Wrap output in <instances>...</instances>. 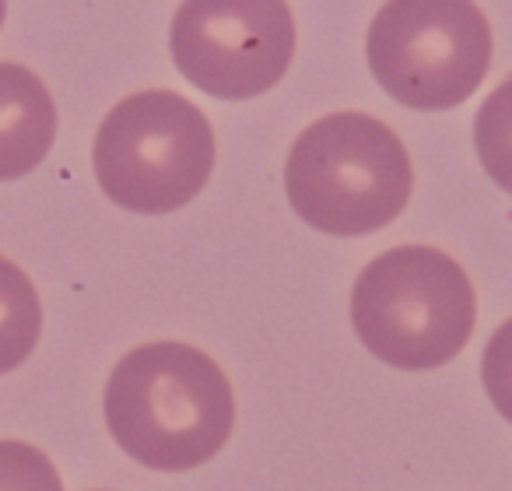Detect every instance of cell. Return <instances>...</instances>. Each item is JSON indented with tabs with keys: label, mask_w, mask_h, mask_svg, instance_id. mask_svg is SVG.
Listing matches in <instances>:
<instances>
[{
	"label": "cell",
	"mask_w": 512,
	"mask_h": 491,
	"mask_svg": "<svg viewBox=\"0 0 512 491\" xmlns=\"http://www.w3.org/2000/svg\"><path fill=\"white\" fill-rule=\"evenodd\" d=\"M102 414L116 446L165 474L204 467L235 428V393L207 351L151 341L113 365Z\"/></svg>",
	"instance_id": "obj_1"
},
{
	"label": "cell",
	"mask_w": 512,
	"mask_h": 491,
	"mask_svg": "<svg viewBox=\"0 0 512 491\" xmlns=\"http://www.w3.org/2000/svg\"><path fill=\"white\" fill-rule=\"evenodd\" d=\"M414 190L404 141L365 113H330L295 137L285 193L306 225L355 239L400 218Z\"/></svg>",
	"instance_id": "obj_2"
},
{
	"label": "cell",
	"mask_w": 512,
	"mask_h": 491,
	"mask_svg": "<svg viewBox=\"0 0 512 491\" xmlns=\"http://www.w3.org/2000/svg\"><path fill=\"white\" fill-rule=\"evenodd\" d=\"M477 299L467 271L432 246H397L355 281L351 323L362 344L404 372H428L467 348Z\"/></svg>",
	"instance_id": "obj_3"
},
{
	"label": "cell",
	"mask_w": 512,
	"mask_h": 491,
	"mask_svg": "<svg viewBox=\"0 0 512 491\" xmlns=\"http://www.w3.org/2000/svg\"><path fill=\"white\" fill-rule=\"evenodd\" d=\"M92 165L102 193L123 211L172 214L211 179L214 130L179 92H134L106 113Z\"/></svg>",
	"instance_id": "obj_4"
},
{
	"label": "cell",
	"mask_w": 512,
	"mask_h": 491,
	"mask_svg": "<svg viewBox=\"0 0 512 491\" xmlns=\"http://www.w3.org/2000/svg\"><path fill=\"white\" fill-rule=\"evenodd\" d=\"M369 67L407 109H453L481 88L491 67V25L470 0H393L365 39Z\"/></svg>",
	"instance_id": "obj_5"
},
{
	"label": "cell",
	"mask_w": 512,
	"mask_h": 491,
	"mask_svg": "<svg viewBox=\"0 0 512 491\" xmlns=\"http://www.w3.org/2000/svg\"><path fill=\"white\" fill-rule=\"evenodd\" d=\"M169 50L200 92L256 99L292 67L295 18L281 0H190L172 18Z\"/></svg>",
	"instance_id": "obj_6"
},
{
	"label": "cell",
	"mask_w": 512,
	"mask_h": 491,
	"mask_svg": "<svg viewBox=\"0 0 512 491\" xmlns=\"http://www.w3.org/2000/svg\"><path fill=\"white\" fill-rule=\"evenodd\" d=\"M57 141V102L36 71L0 60V183L46 162Z\"/></svg>",
	"instance_id": "obj_7"
},
{
	"label": "cell",
	"mask_w": 512,
	"mask_h": 491,
	"mask_svg": "<svg viewBox=\"0 0 512 491\" xmlns=\"http://www.w3.org/2000/svg\"><path fill=\"white\" fill-rule=\"evenodd\" d=\"M43 334V302L32 278L0 257V376L15 372L32 358Z\"/></svg>",
	"instance_id": "obj_8"
},
{
	"label": "cell",
	"mask_w": 512,
	"mask_h": 491,
	"mask_svg": "<svg viewBox=\"0 0 512 491\" xmlns=\"http://www.w3.org/2000/svg\"><path fill=\"white\" fill-rule=\"evenodd\" d=\"M474 144L484 172L512 193V78H505L477 109Z\"/></svg>",
	"instance_id": "obj_9"
},
{
	"label": "cell",
	"mask_w": 512,
	"mask_h": 491,
	"mask_svg": "<svg viewBox=\"0 0 512 491\" xmlns=\"http://www.w3.org/2000/svg\"><path fill=\"white\" fill-rule=\"evenodd\" d=\"M0 491H64V481L39 446L0 439Z\"/></svg>",
	"instance_id": "obj_10"
},
{
	"label": "cell",
	"mask_w": 512,
	"mask_h": 491,
	"mask_svg": "<svg viewBox=\"0 0 512 491\" xmlns=\"http://www.w3.org/2000/svg\"><path fill=\"white\" fill-rule=\"evenodd\" d=\"M481 383L495 411L512 425V320L491 334L488 348L481 355Z\"/></svg>",
	"instance_id": "obj_11"
},
{
	"label": "cell",
	"mask_w": 512,
	"mask_h": 491,
	"mask_svg": "<svg viewBox=\"0 0 512 491\" xmlns=\"http://www.w3.org/2000/svg\"><path fill=\"white\" fill-rule=\"evenodd\" d=\"M0 22H4V4H0Z\"/></svg>",
	"instance_id": "obj_12"
}]
</instances>
